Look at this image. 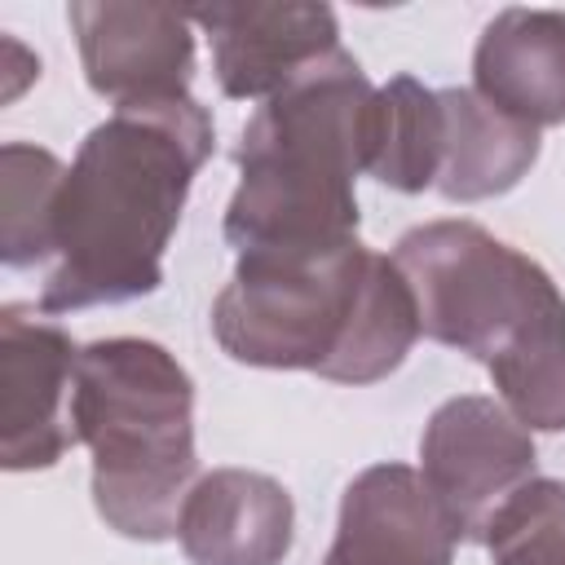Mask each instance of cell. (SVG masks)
<instances>
[{
	"mask_svg": "<svg viewBox=\"0 0 565 565\" xmlns=\"http://www.w3.org/2000/svg\"><path fill=\"white\" fill-rule=\"evenodd\" d=\"M530 472V437L486 397L446 402L424 433V486L446 508L459 539L481 534Z\"/></svg>",
	"mask_w": 565,
	"mask_h": 565,
	"instance_id": "6",
	"label": "cell"
},
{
	"mask_svg": "<svg viewBox=\"0 0 565 565\" xmlns=\"http://www.w3.org/2000/svg\"><path fill=\"white\" fill-rule=\"evenodd\" d=\"M446 146L441 97L419 88L411 75H397L384 93H371L366 124H362V168L375 181L397 190L437 185Z\"/></svg>",
	"mask_w": 565,
	"mask_h": 565,
	"instance_id": "13",
	"label": "cell"
},
{
	"mask_svg": "<svg viewBox=\"0 0 565 565\" xmlns=\"http://www.w3.org/2000/svg\"><path fill=\"white\" fill-rule=\"evenodd\" d=\"M393 260L419 331L486 362L521 424L565 428V300L534 260L463 221L411 230Z\"/></svg>",
	"mask_w": 565,
	"mask_h": 565,
	"instance_id": "3",
	"label": "cell"
},
{
	"mask_svg": "<svg viewBox=\"0 0 565 565\" xmlns=\"http://www.w3.org/2000/svg\"><path fill=\"white\" fill-rule=\"evenodd\" d=\"M88 84L119 106L185 97L190 31L185 13L163 4H71Z\"/></svg>",
	"mask_w": 565,
	"mask_h": 565,
	"instance_id": "7",
	"label": "cell"
},
{
	"mask_svg": "<svg viewBox=\"0 0 565 565\" xmlns=\"http://www.w3.org/2000/svg\"><path fill=\"white\" fill-rule=\"evenodd\" d=\"M499 565H565V486H521L486 525Z\"/></svg>",
	"mask_w": 565,
	"mask_h": 565,
	"instance_id": "14",
	"label": "cell"
},
{
	"mask_svg": "<svg viewBox=\"0 0 565 565\" xmlns=\"http://www.w3.org/2000/svg\"><path fill=\"white\" fill-rule=\"evenodd\" d=\"M366 106L371 84L335 49L256 110L238 146L243 185L225 216L238 256L322 252L353 238Z\"/></svg>",
	"mask_w": 565,
	"mask_h": 565,
	"instance_id": "4",
	"label": "cell"
},
{
	"mask_svg": "<svg viewBox=\"0 0 565 565\" xmlns=\"http://www.w3.org/2000/svg\"><path fill=\"white\" fill-rule=\"evenodd\" d=\"M477 93L521 119L561 124L565 119V13L547 9H503L477 44Z\"/></svg>",
	"mask_w": 565,
	"mask_h": 565,
	"instance_id": "10",
	"label": "cell"
},
{
	"mask_svg": "<svg viewBox=\"0 0 565 565\" xmlns=\"http://www.w3.org/2000/svg\"><path fill=\"white\" fill-rule=\"evenodd\" d=\"M441 97L446 146L437 190L450 199H481L508 190L539 154V137L530 124L494 110L472 88H450Z\"/></svg>",
	"mask_w": 565,
	"mask_h": 565,
	"instance_id": "12",
	"label": "cell"
},
{
	"mask_svg": "<svg viewBox=\"0 0 565 565\" xmlns=\"http://www.w3.org/2000/svg\"><path fill=\"white\" fill-rule=\"evenodd\" d=\"M177 534L194 565H278L291 543V499L269 477L216 472L190 494Z\"/></svg>",
	"mask_w": 565,
	"mask_h": 565,
	"instance_id": "11",
	"label": "cell"
},
{
	"mask_svg": "<svg viewBox=\"0 0 565 565\" xmlns=\"http://www.w3.org/2000/svg\"><path fill=\"white\" fill-rule=\"evenodd\" d=\"M75 437L93 446L102 516L132 539H168L194 472L190 380L150 340H106L75 358Z\"/></svg>",
	"mask_w": 565,
	"mask_h": 565,
	"instance_id": "5",
	"label": "cell"
},
{
	"mask_svg": "<svg viewBox=\"0 0 565 565\" xmlns=\"http://www.w3.org/2000/svg\"><path fill=\"white\" fill-rule=\"evenodd\" d=\"M455 539L433 490L411 468L380 463L349 486L327 565H446Z\"/></svg>",
	"mask_w": 565,
	"mask_h": 565,
	"instance_id": "8",
	"label": "cell"
},
{
	"mask_svg": "<svg viewBox=\"0 0 565 565\" xmlns=\"http://www.w3.org/2000/svg\"><path fill=\"white\" fill-rule=\"evenodd\" d=\"M207 150L212 119L190 97L128 102L93 128L53 207V247L66 260L44 287V309L154 291L163 243Z\"/></svg>",
	"mask_w": 565,
	"mask_h": 565,
	"instance_id": "1",
	"label": "cell"
},
{
	"mask_svg": "<svg viewBox=\"0 0 565 565\" xmlns=\"http://www.w3.org/2000/svg\"><path fill=\"white\" fill-rule=\"evenodd\" d=\"M194 18L212 35L216 75L230 97L278 93L340 49L335 18L322 4H230L194 9Z\"/></svg>",
	"mask_w": 565,
	"mask_h": 565,
	"instance_id": "9",
	"label": "cell"
},
{
	"mask_svg": "<svg viewBox=\"0 0 565 565\" xmlns=\"http://www.w3.org/2000/svg\"><path fill=\"white\" fill-rule=\"evenodd\" d=\"M216 335L238 362L313 366L362 384L402 362L419 309L397 260L349 238L322 252L238 256L216 300Z\"/></svg>",
	"mask_w": 565,
	"mask_h": 565,
	"instance_id": "2",
	"label": "cell"
}]
</instances>
